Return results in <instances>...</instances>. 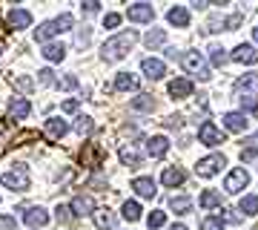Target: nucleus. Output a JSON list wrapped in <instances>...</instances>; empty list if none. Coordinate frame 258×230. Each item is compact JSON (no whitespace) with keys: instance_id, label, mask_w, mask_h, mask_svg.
Here are the masks:
<instances>
[{"instance_id":"f257e3e1","label":"nucleus","mask_w":258,"mask_h":230,"mask_svg":"<svg viewBox=\"0 0 258 230\" xmlns=\"http://www.w3.org/2000/svg\"><path fill=\"white\" fill-rule=\"evenodd\" d=\"M135 40H138V32H135V29H129V32H120V35L109 37V40L101 46L103 61H120V58L132 49V43H135Z\"/></svg>"},{"instance_id":"f03ea898","label":"nucleus","mask_w":258,"mask_h":230,"mask_svg":"<svg viewBox=\"0 0 258 230\" xmlns=\"http://www.w3.org/2000/svg\"><path fill=\"white\" fill-rule=\"evenodd\" d=\"M0 181H3V187H6V190L26 193L29 184H32V178H29V167L26 164H15V170H9V173L0 175Z\"/></svg>"},{"instance_id":"7ed1b4c3","label":"nucleus","mask_w":258,"mask_h":230,"mask_svg":"<svg viewBox=\"0 0 258 230\" xmlns=\"http://www.w3.org/2000/svg\"><path fill=\"white\" fill-rule=\"evenodd\" d=\"M181 64H184L186 72H189V75H198L201 81H210V78H212L210 66L204 64L201 52H184V55H181Z\"/></svg>"},{"instance_id":"20e7f679","label":"nucleus","mask_w":258,"mask_h":230,"mask_svg":"<svg viewBox=\"0 0 258 230\" xmlns=\"http://www.w3.org/2000/svg\"><path fill=\"white\" fill-rule=\"evenodd\" d=\"M198 141L207 144V147H218V144H224V132L212 121H204L201 127H198Z\"/></svg>"},{"instance_id":"39448f33","label":"nucleus","mask_w":258,"mask_h":230,"mask_svg":"<svg viewBox=\"0 0 258 230\" xmlns=\"http://www.w3.org/2000/svg\"><path fill=\"white\" fill-rule=\"evenodd\" d=\"M227 164V158L221 156V153H215V156H207V158H201L198 164H195V173L198 175H204V178H210V175H215L221 167Z\"/></svg>"},{"instance_id":"423d86ee","label":"nucleus","mask_w":258,"mask_h":230,"mask_svg":"<svg viewBox=\"0 0 258 230\" xmlns=\"http://www.w3.org/2000/svg\"><path fill=\"white\" fill-rule=\"evenodd\" d=\"M247 184H249V173L244 170V167H235V170L227 175V181H224V190H227L230 196H235V193H241Z\"/></svg>"},{"instance_id":"0eeeda50","label":"nucleus","mask_w":258,"mask_h":230,"mask_svg":"<svg viewBox=\"0 0 258 230\" xmlns=\"http://www.w3.org/2000/svg\"><path fill=\"white\" fill-rule=\"evenodd\" d=\"M81 164L89 167V170H98V167L103 164V150H101V144H83V150H81Z\"/></svg>"},{"instance_id":"6e6552de","label":"nucleus","mask_w":258,"mask_h":230,"mask_svg":"<svg viewBox=\"0 0 258 230\" xmlns=\"http://www.w3.org/2000/svg\"><path fill=\"white\" fill-rule=\"evenodd\" d=\"M235 92L241 98H255L258 95V72H247L235 81Z\"/></svg>"},{"instance_id":"1a4fd4ad","label":"nucleus","mask_w":258,"mask_h":230,"mask_svg":"<svg viewBox=\"0 0 258 230\" xmlns=\"http://www.w3.org/2000/svg\"><path fill=\"white\" fill-rule=\"evenodd\" d=\"M126 18L135 20V23H152V18H155V9L149 6V3H132L126 9Z\"/></svg>"},{"instance_id":"9d476101","label":"nucleus","mask_w":258,"mask_h":230,"mask_svg":"<svg viewBox=\"0 0 258 230\" xmlns=\"http://www.w3.org/2000/svg\"><path fill=\"white\" fill-rule=\"evenodd\" d=\"M141 69H144V75H147L149 81H161V78L166 75L164 61H158V58H144V64H141Z\"/></svg>"},{"instance_id":"9b49d317","label":"nucleus","mask_w":258,"mask_h":230,"mask_svg":"<svg viewBox=\"0 0 258 230\" xmlns=\"http://www.w3.org/2000/svg\"><path fill=\"white\" fill-rule=\"evenodd\" d=\"M232 61H238V64H258V52H255V46H249V43H238L235 49H232Z\"/></svg>"},{"instance_id":"f8f14e48","label":"nucleus","mask_w":258,"mask_h":230,"mask_svg":"<svg viewBox=\"0 0 258 230\" xmlns=\"http://www.w3.org/2000/svg\"><path fill=\"white\" fill-rule=\"evenodd\" d=\"M43 132H46L49 141H60V138L69 132V124H66L63 118H49V121H46V129H43Z\"/></svg>"},{"instance_id":"ddd939ff","label":"nucleus","mask_w":258,"mask_h":230,"mask_svg":"<svg viewBox=\"0 0 258 230\" xmlns=\"http://www.w3.org/2000/svg\"><path fill=\"white\" fill-rule=\"evenodd\" d=\"M166 150H169V138H166V135H152L147 141V153L152 158H164Z\"/></svg>"},{"instance_id":"4468645a","label":"nucleus","mask_w":258,"mask_h":230,"mask_svg":"<svg viewBox=\"0 0 258 230\" xmlns=\"http://www.w3.org/2000/svg\"><path fill=\"white\" fill-rule=\"evenodd\" d=\"M23 219H26V224L32 230H37V227H43V224L49 221V213L43 210V207H26V216H23Z\"/></svg>"},{"instance_id":"2eb2a0df","label":"nucleus","mask_w":258,"mask_h":230,"mask_svg":"<svg viewBox=\"0 0 258 230\" xmlns=\"http://www.w3.org/2000/svg\"><path fill=\"white\" fill-rule=\"evenodd\" d=\"M132 190H135V193L138 196H144V199H155V181H152V178H147V175H138V178H135V181H132Z\"/></svg>"},{"instance_id":"dca6fc26","label":"nucleus","mask_w":258,"mask_h":230,"mask_svg":"<svg viewBox=\"0 0 258 230\" xmlns=\"http://www.w3.org/2000/svg\"><path fill=\"white\" fill-rule=\"evenodd\" d=\"M247 115H244V112H227V115H224V127L230 129V132H244V129H247Z\"/></svg>"},{"instance_id":"f3484780","label":"nucleus","mask_w":258,"mask_h":230,"mask_svg":"<svg viewBox=\"0 0 258 230\" xmlns=\"http://www.w3.org/2000/svg\"><path fill=\"white\" fill-rule=\"evenodd\" d=\"M72 213H75V216H95V202H92V196H75Z\"/></svg>"},{"instance_id":"a211bd4d","label":"nucleus","mask_w":258,"mask_h":230,"mask_svg":"<svg viewBox=\"0 0 258 230\" xmlns=\"http://www.w3.org/2000/svg\"><path fill=\"white\" fill-rule=\"evenodd\" d=\"M29 112H32V104H29L26 98H12V101H9V115L15 121H23Z\"/></svg>"},{"instance_id":"6ab92c4d","label":"nucleus","mask_w":258,"mask_h":230,"mask_svg":"<svg viewBox=\"0 0 258 230\" xmlns=\"http://www.w3.org/2000/svg\"><path fill=\"white\" fill-rule=\"evenodd\" d=\"M169 95H172V98H189V95H192V81H186V78L169 81Z\"/></svg>"},{"instance_id":"aec40b11","label":"nucleus","mask_w":258,"mask_h":230,"mask_svg":"<svg viewBox=\"0 0 258 230\" xmlns=\"http://www.w3.org/2000/svg\"><path fill=\"white\" fill-rule=\"evenodd\" d=\"M9 26H12V29H29V26H32V12H26V9H12V12H9Z\"/></svg>"},{"instance_id":"412c9836","label":"nucleus","mask_w":258,"mask_h":230,"mask_svg":"<svg viewBox=\"0 0 258 230\" xmlns=\"http://www.w3.org/2000/svg\"><path fill=\"white\" fill-rule=\"evenodd\" d=\"M166 20H169L172 26H178V29H186L189 26V12H186L184 6H172V9L166 12Z\"/></svg>"},{"instance_id":"4be33fe9","label":"nucleus","mask_w":258,"mask_h":230,"mask_svg":"<svg viewBox=\"0 0 258 230\" xmlns=\"http://www.w3.org/2000/svg\"><path fill=\"white\" fill-rule=\"evenodd\" d=\"M186 173L181 170V167H166L164 175H161V181L166 184V187H178V184H184Z\"/></svg>"},{"instance_id":"5701e85b","label":"nucleus","mask_w":258,"mask_h":230,"mask_svg":"<svg viewBox=\"0 0 258 230\" xmlns=\"http://www.w3.org/2000/svg\"><path fill=\"white\" fill-rule=\"evenodd\" d=\"M115 89H118V92L138 89V78H135L132 72H118V78H115Z\"/></svg>"},{"instance_id":"b1692460","label":"nucleus","mask_w":258,"mask_h":230,"mask_svg":"<svg viewBox=\"0 0 258 230\" xmlns=\"http://www.w3.org/2000/svg\"><path fill=\"white\" fill-rule=\"evenodd\" d=\"M40 55L46 58V61H52V64H57V61H63L66 58V46L63 43H46Z\"/></svg>"},{"instance_id":"393cba45","label":"nucleus","mask_w":258,"mask_h":230,"mask_svg":"<svg viewBox=\"0 0 258 230\" xmlns=\"http://www.w3.org/2000/svg\"><path fill=\"white\" fill-rule=\"evenodd\" d=\"M95 224L101 230H115L118 219H115V213H109V210H95Z\"/></svg>"},{"instance_id":"a878e982","label":"nucleus","mask_w":258,"mask_h":230,"mask_svg":"<svg viewBox=\"0 0 258 230\" xmlns=\"http://www.w3.org/2000/svg\"><path fill=\"white\" fill-rule=\"evenodd\" d=\"M55 35H57L55 20H49V23H40V26L35 29V40H37V43H46L49 37H55Z\"/></svg>"},{"instance_id":"bb28decb","label":"nucleus","mask_w":258,"mask_h":230,"mask_svg":"<svg viewBox=\"0 0 258 230\" xmlns=\"http://www.w3.org/2000/svg\"><path fill=\"white\" fill-rule=\"evenodd\" d=\"M198 204H201L204 210H212V207L221 204V193H218V190H204L201 199H198Z\"/></svg>"},{"instance_id":"cd10ccee","label":"nucleus","mask_w":258,"mask_h":230,"mask_svg":"<svg viewBox=\"0 0 258 230\" xmlns=\"http://www.w3.org/2000/svg\"><path fill=\"white\" fill-rule=\"evenodd\" d=\"M129 107H132V110H141V112H152L155 110V98H152V95H138V98L129 101Z\"/></svg>"},{"instance_id":"c85d7f7f","label":"nucleus","mask_w":258,"mask_h":230,"mask_svg":"<svg viewBox=\"0 0 258 230\" xmlns=\"http://www.w3.org/2000/svg\"><path fill=\"white\" fill-rule=\"evenodd\" d=\"M169 210L172 213H189L192 210V199H186V196H172V199H169Z\"/></svg>"},{"instance_id":"c756f323","label":"nucleus","mask_w":258,"mask_h":230,"mask_svg":"<svg viewBox=\"0 0 258 230\" xmlns=\"http://www.w3.org/2000/svg\"><path fill=\"white\" fill-rule=\"evenodd\" d=\"M9 147H12V127H9V121L0 118V156H3Z\"/></svg>"},{"instance_id":"7c9ffc66","label":"nucleus","mask_w":258,"mask_h":230,"mask_svg":"<svg viewBox=\"0 0 258 230\" xmlns=\"http://www.w3.org/2000/svg\"><path fill=\"white\" fill-rule=\"evenodd\" d=\"M120 164H126V167H141V156L135 153L132 147H120Z\"/></svg>"},{"instance_id":"2f4dec72","label":"nucleus","mask_w":258,"mask_h":230,"mask_svg":"<svg viewBox=\"0 0 258 230\" xmlns=\"http://www.w3.org/2000/svg\"><path fill=\"white\" fill-rule=\"evenodd\" d=\"M120 216H123V219H129V221H138L141 219V204L138 202H123Z\"/></svg>"},{"instance_id":"473e14b6","label":"nucleus","mask_w":258,"mask_h":230,"mask_svg":"<svg viewBox=\"0 0 258 230\" xmlns=\"http://www.w3.org/2000/svg\"><path fill=\"white\" fill-rule=\"evenodd\" d=\"M241 213H244V216H255L258 213V196H244V199H241Z\"/></svg>"},{"instance_id":"72a5a7b5","label":"nucleus","mask_w":258,"mask_h":230,"mask_svg":"<svg viewBox=\"0 0 258 230\" xmlns=\"http://www.w3.org/2000/svg\"><path fill=\"white\" fill-rule=\"evenodd\" d=\"M164 40H166V32H164V29H155V32H149V35L144 37V43H147L149 49H158Z\"/></svg>"},{"instance_id":"f704fd0d","label":"nucleus","mask_w":258,"mask_h":230,"mask_svg":"<svg viewBox=\"0 0 258 230\" xmlns=\"http://www.w3.org/2000/svg\"><path fill=\"white\" fill-rule=\"evenodd\" d=\"M210 61H212V66H224L227 61H230V55H227V49H221V46H212L210 49Z\"/></svg>"},{"instance_id":"c9c22d12","label":"nucleus","mask_w":258,"mask_h":230,"mask_svg":"<svg viewBox=\"0 0 258 230\" xmlns=\"http://www.w3.org/2000/svg\"><path fill=\"white\" fill-rule=\"evenodd\" d=\"M224 224H227L224 216H207V219L201 221V230H224Z\"/></svg>"},{"instance_id":"e433bc0d","label":"nucleus","mask_w":258,"mask_h":230,"mask_svg":"<svg viewBox=\"0 0 258 230\" xmlns=\"http://www.w3.org/2000/svg\"><path fill=\"white\" fill-rule=\"evenodd\" d=\"M75 129H78V135H89V132L95 129V121L89 118V115H81L78 124H75Z\"/></svg>"},{"instance_id":"4c0bfd02","label":"nucleus","mask_w":258,"mask_h":230,"mask_svg":"<svg viewBox=\"0 0 258 230\" xmlns=\"http://www.w3.org/2000/svg\"><path fill=\"white\" fill-rule=\"evenodd\" d=\"M147 224H149V230L164 227V224H166V213L164 210H152V213H149V219H147Z\"/></svg>"},{"instance_id":"58836bf2","label":"nucleus","mask_w":258,"mask_h":230,"mask_svg":"<svg viewBox=\"0 0 258 230\" xmlns=\"http://www.w3.org/2000/svg\"><path fill=\"white\" fill-rule=\"evenodd\" d=\"M12 83H15V86H18L20 92H32V89H35V81H32V78H26V75H20V78H15Z\"/></svg>"},{"instance_id":"ea45409f","label":"nucleus","mask_w":258,"mask_h":230,"mask_svg":"<svg viewBox=\"0 0 258 230\" xmlns=\"http://www.w3.org/2000/svg\"><path fill=\"white\" fill-rule=\"evenodd\" d=\"M55 26H57V35H60V32H69V29H72V15H60V18H55Z\"/></svg>"},{"instance_id":"a19ab883","label":"nucleus","mask_w":258,"mask_h":230,"mask_svg":"<svg viewBox=\"0 0 258 230\" xmlns=\"http://www.w3.org/2000/svg\"><path fill=\"white\" fill-rule=\"evenodd\" d=\"M37 81L43 83V86H55V72L52 69H40L37 72Z\"/></svg>"},{"instance_id":"79ce46f5","label":"nucleus","mask_w":258,"mask_h":230,"mask_svg":"<svg viewBox=\"0 0 258 230\" xmlns=\"http://www.w3.org/2000/svg\"><path fill=\"white\" fill-rule=\"evenodd\" d=\"M55 216H57V221H60V224H66V221H72V207H63V204H60V207H57L55 210Z\"/></svg>"},{"instance_id":"37998d69","label":"nucleus","mask_w":258,"mask_h":230,"mask_svg":"<svg viewBox=\"0 0 258 230\" xmlns=\"http://www.w3.org/2000/svg\"><path fill=\"white\" fill-rule=\"evenodd\" d=\"M241 20H244L241 15H230V18L224 20V29H227V32H235V29L241 26Z\"/></svg>"},{"instance_id":"c03bdc74","label":"nucleus","mask_w":258,"mask_h":230,"mask_svg":"<svg viewBox=\"0 0 258 230\" xmlns=\"http://www.w3.org/2000/svg\"><path fill=\"white\" fill-rule=\"evenodd\" d=\"M0 230H18V221L12 216H0Z\"/></svg>"},{"instance_id":"a18cd8bd","label":"nucleus","mask_w":258,"mask_h":230,"mask_svg":"<svg viewBox=\"0 0 258 230\" xmlns=\"http://www.w3.org/2000/svg\"><path fill=\"white\" fill-rule=\"evenodd\" d=\"M120 23V15H115V12H112V15H106V18H103V26L106 29H115Z\"/></svg>"},{"instance_id":"49530a36","label":"nucleus","mask_w":258,"mask_h":230,"mask_svg":"<svg viewBox=\"0 0 258 230\" xmlns=\"http://www.w3.org/2000/svg\"><path fill=\"white\" fill-rule=\"evenodd\" d=\"M98 9H101V3H98V0H86V3H83V12H86V15H95Z\"/></svg>"},{"instance_id":"de8ad7c7","label":"nucleus","mask_w":258,"mask_h":230,"mask_svg":"<svg viewBox=\"0 0 258 230\" xmlns=\"http://www.w3.org/2000/svg\"><path fill=\"white\" fill-rule=\"evenodd\" d=\"M241 107H244L247 112H255L258 110V101H255V98H241Z\"/></svg>"},{"instance_id":"09e8293b","label":"nucleus","mask_w":258,"mask_h":230,"mask_svg":"<svg viewBox=\"0 0 258 230\" xmlns=\"http://www.w3.org/2000/svg\"><path fill=\"white\" fill-rule=\"evenodd\" d=\"M89 37H92V32H89V29L78 32V46H86V43H89Z\"/></svg>"},{"instance_id":"8fccbe9b","label":"nucleus","mask_w":258,"mask_h":230,"mask_svg":"<svg viewBox=\"0 0 258 230\" xmlns=\"http://www.w3.org/2000/svg\"><path fill=\"white\" fill-rule=\"evenodd\" d=\"M63 112H78V101H75V98L63 101Z\"/></svg>"},{"instance_id":"3c124183","label":"nucleus","mask_w":258,"mask_h":230,"mask_svg":"<svg viewBox=\"0 0 258 230\" xmlns=\"http://www.w3.org/2000/svg\"><path fill=\"white\" fill-rule=\"evenodd\" d=\"M63 86H66V89H75V86H78V78H75V75H66V78H63Z\"/></svg>"},{"instance_id":"603ef678","label":"nucleus","mask_w":258,"mask_h":230,"mask_svg":"<svg viewBox=\"0 0 258 230\" xmlns=\"http://www.w3.org/2000/svg\"><path fill=\"white\" fill-rule=\"evenodd\" d=\"M255 158V150H241V161H252Z\"/></svg>"},{"instance_id":"864d4df0","label":"nucleus","mask_w":258,"mask_h":230,"mask_svg":"<svg viewBox=\"0 0 258 230\" xmlns=\"http://www.w3.org/2000/svg\"><path fill=\"white\" fill-rule=\"evenodd\" d=\"M169 230H189V227H186V224H172Z\"/></svg>"},{"instance_id":"5fc2aeb1","label":"nucleus","mask_w":258,"mask_h":230,"mask_svg":"<svg viewBox=\"0 0 258 230\" xmlns=\"http://www.w3.org/2000/svg\"><path fill=\"white\" fill-rule=\"evenodd\" d=\"M252 37H255V43H258V26H255V29H252Z\"/></svg>"},{"instance_id":"6e6d98bb","label":"nucleus","mask_w":258,"mask_h":230,"mask_svg":"<svg viewBox=\"0 0 258 230\" xmlns=\"http://www.w3.org/2000/svg\"><path fill=\"white\" fill-rule=\"evenodd\" d=\"M3 49H6V43H3V40H0V52H3Z\"/></svg>"},{"instance_id":"4d7b16f0","label":"nucleus","mask_w":258,"mask_h":230,"mask_svg":"<svg viewBox=\"0 0 258 230\" xmlns=\"http://www.w3.org/2000/svg\"><path fill=\"white\" fill-rule=\"evenodd\" d=\"M252 230H258V224H255V227H252Z\"/></svg>"}]
</instances>
